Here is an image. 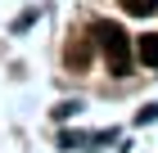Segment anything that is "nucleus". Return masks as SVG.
I'll list each match as a JSON object with an SVG mask.
<instances>
[{
	"instance_id": "nucleus-3",
	"label": "nucleus",
	"mask_w": 158,
	"mask_h": 153,
	"mask_svg": "<svg viewBox=\"0 0 158 153\" xmlns=\"http://www.w3.org/2000/svg\"><path fill=\"white\" fill-rule=\"evenodd\" d=\"M122 9L135 14V18H149V14L158 9V0H122Z\"/></svg>"
},
{
	"instance_id": "nucleus-4",
	"label": "nucleus",
	"mask_w": 158,
	"mask_h": 153,
	"mask_svg": "<svg viewBox=\"0 0 158 153\" xmlns=\"http://www.w3.org/2000/svg\"><path fill=\"white\" fill-rule=\"evenodd\" d=\"M68 63H73V68L86 63V41H73V45H68Z\"/></svg>"
},
{
	"instance_id": "nucleus-2",
	"label": "nucleus",
	"mask_w": 158,
	"mask_h": 153,
	"mask_svg": "<svg viewBox=\"0 0 158 153\" xmlns=\"http://www.w3.org/2000/svg\"><path fill=\"white\" fill-rule=\"evenodd\" d=\"M135 54H140V63H145V68H158V36H154V32L140 36V41H135Z\"/></svg>"
},
{
	"instance_id": "nucleus-1",
	"label": "nucleus",
	"mask_w": 158,
	"mask_h": 153,
	"mask_svg": "<svg viewBox=\"0 0 158 153\" xmlns=\"http://www.w3.org/2000/svg\"><path fill=\"white\" fill-rule=\"evenodd\" d=\"M90 41L99 45V54H104V63H109L113 77H127V72H131V36L122 32L118 23L99 18V23L90 27Z\"/></svg>"
}]
</instances>
